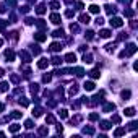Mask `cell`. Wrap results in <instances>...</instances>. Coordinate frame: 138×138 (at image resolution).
<instances>
[{
  "instance_id": "obj_1",
  "label": "cell",
  "mask_w": 138,
  "mask_h": 138,
  "mask_svg": "<svg viewBox=\"0 0 138 138\" xmlns=\"http://www.w3.org/2000/svg\"><path fill=\"white\" fill-rule=\"evenodd\" d=\"M135 52H136V46H135V44H128V46H127V50L120 52V58L128 57V55H132V54H135Z\"/></svg>"
},
{
  "instance_id": "obj_2",
  "label": "cell",
  "mask_w": 138,
  "mask_h": 138,
  "mask_svg": "<svg viewBox=\"0 0 138 138\" xmlns=\"http://www.w3.org/2000/svg\"><path fill=\"white\" fill-rule=\"evenodd\" d=\"M109 25L112 26V28H122L123 21H122V18H119V16H114V18L109 20Z\"/></svg>"
},
{
  "instance_id": "obj_3",
  "label": "cell",
  "mask_w": 138,
  "mask_h": 138,
  "mask_svg": "<svg viewBox=\"0 0 138 138\" xmlns=\"http://www.w3.org/2000/svg\"><path fill=\"white\" fill-rule=\"evenodd\" d=\"M65 62H67V63H75V62H77V55H75L73 52L67 54L65 55Z\"/></svg>"
},
{
  "instance_id": "obj_4",
  "label": "cell",
  "mask_w": 138,
  "mask_h": 138,
  "mask_svg": "<svg viewBox=\"0 0 138 138\" xmlns=\"http://www.w3.org/2000/svg\"><path fill=\"white\" fill-rule=\"evenodd\" d=\"M20 57L23 58V62H25V63H29L31 62V55L26 52V50H21V52H20Z\"/></svg>"
},
{
  "instance_id": "obj_5",
  "label": "cell",
  "mask_w": 138,
  "mask_h": 138,
  "mask_svg": "<svg viewBox=\"0 0 138 138\" xmlns=\"http://www.w3.org/2000/svg\"><path fill=\"white\" fill-rule=\"evenodd\" d=\"M47 65H49V60H47V58H41V60L37 62V68H41V70L47 68Z\"/></svg>"
},
{
  "instance_id": "obj_6",
  "label": "cell",
  "mask_w": 138,
  "mask_h": 138,
  "mask_svg": "<svg viewBox=\"0 0 138 138\" xmlns=\"http://www.w3.org/2000/svg\"><path fill=\"white\" fill-rule=\"evenodd\" d=\"M34 39H36L37 42H44V41L47 39V36L44 33H36V34H34Z\"/></svg>"
},
{
  "instance_id": "obj_7",
  "label": "cell",
  "mask_w": 138,
  "mask_h": 138,
  "mask_svg": "<svg viewBox=\"0 0 138 138\" xmlns=\"http://www.w3.org/2000/svg\"><path fill=\"white\" fill-rule=\"evenodd\" d=\"M5 58L7 62H13L15 60V52L13 50H5Z\"/></svg>"
},
{
  "instance_id": "obj_8",
  "label": "cell",
  "mask_w": 138,
  "mask_h": 138,
  "mask_svg": "<svg viewBox=\"0 0 138 138\" xmlns=\"http://www.w3.org/2000/svg\"><path fill=\"white\" fill-rule=\"evenodd\" d=\"M50 21L54 23V25H58V23L62 21V18H60V15H57V13H52L50 15Z\"/></svg>"
},
{
  "instance_id": "obj_9",
  "label": "cell",
  "mask_w": 138,
  "mask_h": 138,
  "mask_svg": "<svg viewBox=\"0 0 138 138\" xmlns=\"http://www.w3.org/2000/svg\"><path fill=\"white\" fill-rule=\"evenodd\" d=\"M50 50H52V52H58V50H62V44L60 42H52V44H50Z\"/></svg>"
},
{
  "instance_id": "obj_10",
  "label": "cell",
  "mask_w": 138,
  "mask_h": 138,
  "mask_svg": "<svg viewBox=\"0 0 138 138\" xmlns=\"http://www.w3.org/2000/svg\"><path fill=\"white\" fill-rule=\"evenodd\" d=\"M83 88H85L86 91H93V89L96 88V85H94V83H93V81H86L85 85H83Z\"/></svg>"
},
{
  "instance_id": "obj_11",
  "label": "cell",
  "mask_w": 138,
  "mask_h": 138,
  "mask_svg": "<svg viewBox=\"0 0 138 138\" xmlns=\"http://www.w3.org/2000/svg\"><path fill=\"white\" fill-rule=\"evenodd\" d=\"M104 8H106V13H107V15H115V12H117L114 5H106Z\"/></svg>"
},
{
  "instance_id": "obj_12",
  "label": "cell",
  "mask_w": 138,
  "mask_h": 138,
  "mask_svg": "<svg viewBox=\"0 0 138 138\" xmlns=\"http://www.w3.org/2000/svg\"><path fill=\"white\" fill-rule=\"evenodd\" d=\"M110 34H112V31H109V29H101V31H99V36L104 37V39L110 37Z\"/></svg>"
},
{
  "instance_id": "obj_13",
  "label": "cell",
  "mask_w": 138,
  "mask_h": 138,
  "mask_svg": "<svg viewBox=\"0 0 138 138\" xmlns=\"http://www.w3.org/2000/svg\"><path fill=\"white\" fill-rule=\"evenodd\" d=\"M36 13H37V15H44V13H46V5H44V3L37 5L36 7Z\"/></svg>"
},
{
  "instance_id": "obj_14",
  "label": "cell",
  "mask_w": 138,
  "mask_h": 138,
  "mask_svg": "<svg viewBox=\"0 0 138 138\" xmlns=\"http://www.w3.org/2000/svg\"><path fill=\"white\" fill-rule=\"evenodd\" d=\"M123 114H125L127 117H133L136 112H135V109H133V107H127L125 110H123Z\"/></svg>"
},
{
  "instance_id": "obj_15",
  "label": "cell",
  "mask_w": 138,
  "mask_h": 138,
  "mask_svg": "<svg viewBox=\"0 0 138 138\" xmlns=\"http://www.w3.org/2000/svg\"><path fill=\"white\" fill-rule=\"evenodd\" d=\"M125 132H127V130L123 128V127H119V128L114 132V136H122V135H125Z\"/></svg>"
},
{
  "instance_id": "obj_16",
  "label": "cell",
  "mask_w": 138,
  "mask_h": 138,
  "mask_svg": "<svg viewBox=\"0 0 138 138\" xmlns=\"http://www.w3.org/2000/svg\"><path fill=\"white\" fill-rule=\"evenodd\" d=\"M20 128H21V125H18V123H13V125H10V127H8V130H10L12 133L20 132Z\"/></svg>"
},
{
  "instance_id": "obj_17",
  "label": "cell",
  "mask_w": 138,
  "mask_h": 138,
  "mask_svg": "<svg viewBox=\"0 0 138 138\" xmlns=\"http://www.w3.org/2000/svg\"><path fill=\"white\" fill-rule=\"evenodd\" d=\"M80 21L83 23V25H88V23H89V15H86V13H83V15L80 16Z\"/></svg>"
},
{
  "instance_id": "obj_18",
  "label": "cell",
  "mask_w": 138,
  "mask_h": 138,
  "mask_svg": "<svg viewBox=\"0 0 138 138\" xmlns=\"http://www.w3.org/2000/svg\"><path fill=\"white\" fill-rule=\"evenodd\" d=\"M34 23H36V26L39 28V29H46L47 28V25L44 23V20H37V21H34Z\"/></svg>"
},
{
  "instance_id": "obj_19",
  "label": "cell",
  "mask_w": 138,
  "mask_h": 138,
  "mask_svg": "<svg viewBox=\"0 0 138 138\" xmlns=\"http://www.w3.org/2000/svg\"><path fill=\"white\" fill-rule=\"evenodd\" d=\"M115 109V104H112V102H107V104L104 106V112H110V110Z\"/></svg>"
},
{
  "instance_id": "obj_20",
  "label": "cell",
  "mask_w": 138,
  "mask_h": 138,
  "mask_svg": "<svg viewBox=\"0 0 138 138\" xmlns=\"http://www.w3.org/2000/svg\"><path fill=\"white\" fill-rule=\"evenodd\" d=\"M89 77H91V78H99V77H101V73H99L98 68H94V70L89 72Z\"/></svg>"
},
{
  "instance_id": "obj_21",
  "label": "cell",
  "mask_w": 138,
  "mask_h": 138,
  "mask_svg": "<svg viewBox=\"0 0 138 138\" xmlns=\"http://www.w3.org/2000/svg\"><path fill=\"white\" fill-rule=\"evenodd\" d=\"M33 115H34V117H41V115H42V109H41V107L33 109Z\"/></svg>"
},
{
  "instance_id": "obj_22",
  "label": "cell",
  "mask_w": 138,
  "mask_h": 138,
  "mask_svg": "<svg viewBox=\"0 0 138 138\" xmlns=\"http://www.w3.org/2000/svg\"><path fill=\"white\" fill-rule=\"evenodd\" d=\"M21 114H23V112H18V110H13V112L10 114V119H20V117H21Z\"/></svg>"
},
{
  "instance_id": "obj_23",
  "label": "cell",
  "mask_w": 138,
  "mask_h": 138,
  "mask_svg": "<svg viewBox=\"0 0 138 138\" xmlns=\"http://www.w3.org/2000/svg\"><path fill=\"white\" fill-rule=\"evenodd\" d=\"M83 133H86V135H93V133H94V128H93V127H85V128H83Z\"/></svg>"
},
{
  "instance_id": "obj_24",
  "label": "cell",
  "mask_w": 138,
  "mask_h": 138,
  "mask_svg": "<svg viewBox=\"0 0 138 138\" xmlns=\"http://www.w3.org/2000/svg\"><path fill=\"white\" fill-rule=\"evenodd\" d=\"M89 12H91V13H94V15H98V13H99V7L93 3V5L89 7Z\"/></svg>"
},
{
  "instance_id": "obj_25",
  "label": "cell",
  "mask_w": 138,
  "mask_h": 138,
  "mask_svg": "<svg viewBox=\"0 0 138 138\" xmlns=\"http://www.w3.org/2000/svg\"><path fill=\"white\" fill-rule=\"evenodd\" d=\"M83 62H85V63H91V62H93V57H91L89 54H88V55L85 54V55H83Z\"/></svg>"
},
{
  "instance_id": "obj_26",
  "label": "cell",
  "mask_w": 138,
  "mask_h": 138,
  "mask_svg": "<svg viewBox=\"0 0 138 138\" xmlns=\"http://www.w3.org/2000/svg\"><path fill=\"white\" fill-rule=\"evenodd\" d=\"M52 36L54 37H62V36H63V31H62V29H55L52 33Z\"/></svg>"
},
{
  "instance_id": "obj_27",
  "label": "cell",
  "mask_w": 138,
  "mask_h": 138,
  "mask_svg": "<svg viewBox=\"0 0 138 138\" xmlns=\"http://www.w3.org/2000/svg\"><path fill=\"white\" fill-rule=\"evenodd\" d=\"M58 115H60V119H67V117H68V112H67V109H62L60 112H58Z\"/></svg>"
},
{
  "instance_id": "obj_28",
  "label": "cell",
  "mask_w": 138,
  "mask_h": 138,
  "mask_svg": "<svg viewBox=\"0 0 138 138\" xmlns=\"http://www.w3.org/2000/svg\"><path fill=\"white\" fill-rule=\"evenodd\" d=\"M101 128H102V130L110 128V123H109V122H106V120H102V122H101Z\"/></svg>"
},
{
  "instance_id": "obj_29",
  "label": "cell",
  "mask_w": 138,
  "mask_h": 138,
  "mask_svg": "<svg viewBox=\"0 0 138 138\" xmlns=\"http://www.w3.org/2000/svg\"><path fill=\"white\" fill-rule=\"evenodd\" d=\"M46 122H47V123H55V117H54V115H50V114H49V115L46 117Z\"/></svg>"
},
{
  "instance_id": "obj_30",
  "label": "cell",
  "mask_w": 138,
  "mask_h": 138,
  "mask_svg": "<svg viewBox=\"0 0 138 138\" xmlns=\"http://www.w3.org/2000/svg\"><path fill=\"white\" fill-rule=\"evenodd\" d=\"M106 50H107V52H114V50H115V44H107V46H106Z\"/></svg>"
},
{
  "instance_id": "obj_31",
  "label": "cell",
  "mask_w": 138,
  "mask_h": 138,
  "mask_svg": "<svg viewBox=\"0 0 138 138\" xmlns=\"http://www.w3.org/2000/svg\"><path fill=\"white\" fill-rule=\"evenodd\" d=\"M20 104H21L23 107H26V106H29V101H28L26 98H21V99H20Z\"/></svg>"
},
{
  "instance_id": "obj_32",
  "label": "cell",
  "mask_w": 138,
  "mask_h": 138,
  "mask_svg": "<svg viewBox=\"0 0 138 138\" xmlns=\"http://www.w3.org/2000/svg\"><path fill=\"white\" fill-rule=\"evenodd\" d=\"M75 73H77V77H83V75H85V70H83V68H80V67H78L77 68V70H75Z\"/></svg>"
},
{
  "instance_id": "obj_33",
  "label": "cell",
  "mask_w": 138,
  "mask_h": 138,
  "mask_svg": "<svg viewBox=\"0 0 138 138\" xmlns=\"http://www.w3.org/2000/svg\"><path fill=\"white\" fill-rule=\"evenodd\" d=\"M7 89H8V83H0V93L7 91Z\"/></svg>"
},
{
  "instance_id": "obj_34",
  "label": "cell",
  "mask_w": 138,
  "mask_h": 138,
  "mask_svg": "<svg viewBox=\"0 0 138 138\" xmlns=\"http://www.w3.org/2000/svg\"><path fill=\"white\" fill-rule=\"evenodd\" d=\"M47 133H49L47 127H41V128H39V135H47Z\"/></svg>"
},
{
  "instance_id": "obj_35",
  "label": "cell",
  "mask_w": 138,
  "mask_h": 138,
  "mask_svg": "<svg viewBox=\"0 0 138 138\" xmlns=\"http://www.w3.org/2000/svg\"><path fill=\"white\" fill-rule=\"evenodd\" d=\"M77 93H78V88H77V85H73V86H72V88H70V96L77 94Z\"/></svg>"
},
{
  "instance_id": "obj_36",
  "label": "cell",
  "mask_w": 138,
  "mask_h": 138,
  "mask_svg": "<svg viewBox=\"0 0 138 138\" xmlns=\"http://www.w3.org/2000/svg\"><path fill=\"white\" fill-rule=\"evenodd\" d=\"M60 62H62L60 57H52V63L54 65H60Z\"/></svg>"
},
{
  "instance_id": "obj_37",
  "label": "cell",
  "mask_w": 138,
  "mask_h": 138,
  "mask_svg": "<svg viewBox=\"0 0 138 138\" xmlns=\"http://www.w3.org/2000/svg\"><path fill=\"white\" fill-rule=\"evenodd\" d=\"M31 91H33V93H37V91H39V85L33 83V85H31Z\"/></svg>"
},
{
  "instance_id": "obj_38",
  "label": "cell",
  "mask_w": 138,
  "mask_h": 138,
  "mask_svg": "<svg viewBox=\"0 0 138 138\" xmlns=\"http://www.w3.org/2000/svg\"><path fill=\"white\" fill-rule=\"evenodd\" d=\"M130 96H132V93H130V91H122V98L123 99H128Z\"/></svg>"
},
{
  "instance_id": "obj_39",
  "label": "cell",
  "mask_w": 138,
  "mask_h": 138,
  "mask_svg": "<svg viewBox=\"0 0 138 138\" xmlns=\"http://www.w3.org/2000/svg\"><path fill=\"white\" fill-rule=\"evenodd\" d=\"M133 15H135V12H133V10H125V16H128V18H132Z\"/></svg>"
},
{
  "instance_id": "obj_40",
  "label": "cell",
  "mask_w": 138,
  "mask_h": 138,
  "mask_svg": "<svg viewBox=\"0 0 138 138\" xmlns=\"http://www.w3.org/2000/svg\"><path fill=\"white\" fill-rule=\"evenodd\" d=\"M50 8H54V10L60 8V3H58V2H52V3H50Z\"/></svg>"
},
{
  "instance_id": "obj_41",
  "label": "cell",
  "mask_w": 138,
  "mask_h": 138,
  "mask_svg": "<svg viewBox=\"0 0 138 138\" xmlns=\"http://www.w3.org/2000/svg\"><path fill=\"white\" fill-rule=\"evenodd\" d=\"M25 127H26V128H33V120H26V122H25Z\"/></svg>"
},
{
  "instance_id": "obj_42",
  "label": "cell",
  "mask_w": 138,
  "mask_h": 138,
  "mask_svg": "<svg viewBox=\"0 0 138 138\" xmlns=\"http://www.w3.org/2000/svg\"><path fill=\"white\" fill-rule=\"evenodd\" d=\"M94 37V33L93 31H86V39H93Z\"/></svg>"
},
{
  "instance_id": "obj_43",
  "label": "cell",
  "mask_w": 138,
  "mask_h": 138,
  "mask_svg": "<svg viewBox=\"0 0 138 138\" xmlns=\"http://www.w3.org/2000/svg\"><path fill=\"white\" fill-rule=\"evenodd\" d=\"M70 31H72V33H77V31H78V25H73V23H72V25H70Z\"/></svg>"
},
{
  "instance_id": "obj_44",
  "label": "cell",
  "mask_w": 138,
  "mask_h": 138,
  "mask_svg": "<svg viewBox=\"0 0 138 138\" xmlns=\"http://www.w3.org/2000/svg\"><path fill=\"white\" fill-rule=\"evenodd\" d=\"M31 50H33V54H34V55H37V54L41 52V49H39L37 46H33V49H31Z\"/></svg>"
},
{
  "instance_id": "obj_45",
  "label": "cell",
  "mask_w": 138,
  "mask_h": 138,
  "mask_svg": "<svg viewBox=\"0 0 138 138\" xmlns=\"http://www.w3.org/2000/svg\"><path fill=\"white\" fill-rule=\"evenodd\" d=\"M128 125H130V127H128L130 130H136V125H138V123H136V122H130Z\"/></svg>"
},
{
  "instance_id": "obj_46",
  "label": "cell",
  "mask_w": 138,
  "mask_h": 138,
  "mask_svg": "<svg viewBox=\"0 0 138 138\" xmlns=\"http://www.w3.org/2000/svg\"><path fill=\"white\" fill-rule=\"evenodd\" d=\"M98 119H99L98 114H89V120H98Z\"/></svg>"
},
{
  "instance_id": "obj_47",
  "label": "cell",
  "mask_w": 138,
  "mask_h": 138,
  "mask_svg": "<svg viewBox=\"0 0 138 138\" xmlns=\"http://www.w3.org/2000/svg\"><path fill=\"white\" fill-rule=\"evenodd\" d=\"M112 122H114V123H120V117H119V115H114V117H112Z\"/></svg>"
},
{
  "instance_id": "obj_48",
  "label": "cell",
  "mask_w": 138,
  "mask_h": 138,
  "mask_svg": "<svg viewBox=\"0 0 138 138\" xmlns=\"http://www.w3.org/2000/svg\"><path fill=\"white\" fill-rule=\"evenodd\" d=\"M25 23H26L28 26H31V25L34 23V20H33V18H26V20H25Z\"/></svg>"
},
{
  "instance_id": "obj_49",
  "label": "cell",
  "mask_w": 138,
  "mask_h": 138,
  "mask_svg": "<svg viewBox=\"0 0 138 138\" xmlns=\"http://www.w3.org/2000/svg\"><path fill=\"white\" fill-rule=\"evenodd\" d=\"M102 23H104V20H102L101 16H98V18H96V25L99 26V25H102Z\"/></svg>"
},
{
  "instance_id": "obj_50",
  "label": "cell",
  "mask_w": 138,
  "mask_h": 138,
  "mask_svg": "<svg viewBox=\"0 0 138 138\" xmlns=\"http://www.w3.org/2000/svg\"><path fill=\"white\" fill-rule=\"evenodd\" d=\"M5 2L8 3L10 7H15V5H16V0H5Z\"/></svg>"
},
{
  "instance_id": "obj_51",
  "label": "cell",
  "mask_w": 138,
  "mask_h": 138,
  "mask_svg": "<svg viewBox=\"0 0 138 138\" xmlns=\"http://www.w3.org/2000/svg\"><path fill=\"white\" fill-rule=\"evenodd\" d=\"M42 80L46 81V83H49L50 80H52V77H50V75H44V78H42Z\"/></svg>"
},
{
  "instance_id": "obj_52",
  "label": "cell",
  "mask_w": 138,
  "mask_h": 138,
  "mask_svg": "<svg viewBox=\"0 0 138 138\" xmlns=\"http://www.w3.org/2000/svg\"><path fill=\"white\" fill-rule=\"evenodd\" d=\"M7 23H8V21H5V20H0V29H3V28L7 26Z\"/></svg>"
},
{
  "instance_id": "obj_53",
  "label": "cell",
  "mask_w": 138,
  "mask_h": 138,
  "mask_svg": "<svg viewBox=\"0 0 138 138\" xmlns=\"http://www.w3.org/2000/svg\"><path fill=\"white\" fill-rule=\"evenodd\" d=\"M20 10H21L23 13H28V12H29V7H28V5H25V7H21Z\"/></svg>"
},
{
  "instance_id": "obj_54",
  "label": "cell",
  "mask_w": 138,
  "mask_h": 138,
  "mask_svg": "<svg viewBox=\"0 0 138 138\" xmlns=\"http://www.w3.org/2000/svg\"><path fill=\"white\" fill-rule=\"evenodd\" d=\"M73 15H75V12H73V10H67V16H68V18H72Z\"/></svg>"
},
{
  "instance_id": "obj_55",
  "label": "cell",
  "mask_w": 138,
  "mask_h": 138,
  "mask_svg": "<svg viewBox=\"0 0 138 138\" xmlns=\"http://www.w3.org/2000/svg\"><path fill=\"white\" fill-rule=\"evenodd\" d=\"M18 80H20V78L16 77V75H12V81H13V83H16V81H18Z\"/></svg>"
},
{
  "instance_id": "obj_56",
  "label": "cell",
  "mask_w": 138,
  "mask_h": 138,
  "mask_svg": "<svg viewBox=\"0 0 138 138\" xmlns=\"http://www.w3.org/2000/svg\"><path fill=\"white\" fill-rule=\"evenodd\" d=\"M57 132L62 133V132H63V127H62V125H57Z\"/></svg>"
},
{
  "instance_id": "obj_57",
  "label": "cell",
  "mask_w": 138,
  "mask_h": 138,
  "mask_svg": "<svg viewBox=\"0 0 138 138\" xmlns=\"http://www.w3.org/2000/svg\"><path fill=\"white\" fill-rule=\"evenodd\" d=\"M77 7H78V8H83L85 5H83V2H77Z\"/></svg>"
},
{
  "instance_id": "obj_58",
  "label": "cell",
  "mask_w": 138,
  "mask_h": 138,
  "mask_svg": "<svg viewBox=\"0 0 138 138\" xmlns=\"http://www.w3.org/2000/svg\"><path fill=\"white\" fill-rule=\"evenodd\" d=\"M3 75H5V72H3V68H0V78H2Z\"/></svg>"
},
{
  "instance_id": "obj_59",
  "label": "cell",
  "mask_w": 138,
  "mask_h": 138,
  "mask_svg": "<svg viewBox=\"0 0 138 138\" xmlns=\"http://www.w3.org/2000/svg\"><path fill=\"white\" fill-rule=\"evenodd\" d=\"M3 109H5V106H3V104H2V102H0V112H2V110H3Z\"/></svg>"
},
{
  "instance_id": "obj_60",
  "label": "cell",
  "mask_w": 138,
  "mask_h": 138,
  "mask_svg": "<svg viewBox=\"0 0 138 138\" xmlns=\"http://www.w3.org/2000/svg\"><path fill=\"white\" fill-rule=\"evenodd\" d=\"M120 2H125V3H130L132 0H120Z\"/></svg>"
},
{
  "instance_id": "obj_61",
  "label": "cell",
  "mask_w": 138,
  "mask_h": 138,
  "mask_svg": "<svg viewBox=\"0 0 138 138\" xmlns=\"http://www.w3.org/2000/svg\"><path fill=\"white\" fill-rule=\"evenodd\" d=\"M2 44H3V41H2V39H0V46H2Z\"/></svg>"
}]
</instances>
